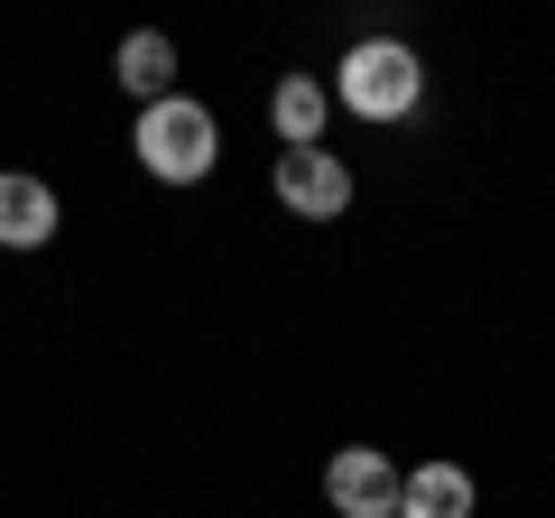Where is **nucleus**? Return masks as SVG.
Instances as JSON below:
<instances>
[{
    "label": "nucleus",
    "instance_id": "f257e3e1",
    "mask_svg": "<svg viewBox=\"0 0 555 518\" xmlns=\"http://www.w3.org/2000/svg\"><path fill=\"white\" fill-rule=\"evenodd\" d=\"M130 148H139V167H149L158 185H204L214 158H222V120L204 112L195 93H167V102H139Z\"/></svg>",
    "mask_w": 555,
    "mask_h": 518
},
{
    "label": "nucleus",
    "instance_id": "f03ea898",
    "mask_svg": "<svg viewBox=\"0 0 555 518\" xmlns=\"http://www.w3.org/2000/svg\"><path fill=\"white\" fill-rule=\"evenodd\" d=\"M334 102L361 112V120H408L416 102H426V65L398 38H361L352 56H343V75H334Z\"/></svg>",
    "mask_w": 555,
    "mask_h": 518
},
{
    "label": "nucleus",
    "instance_id": "7ed1b4c3",
    "mask_svg": "<svg viewBox=\"0 0 555 518\" xmlns=\"http://www.w3.org/2000/svg\"><path fill=\"white\" fill-rule=\"evenodd\" d=\"M278 204H287L297 222H343L352 167H343L334 148H278Z\"/></svg>",
    "mask_w": 555,
    "mask_h": 518
},
{
    "label": "nucleus",
    "instance_id": "20e7f679",
    "mask_svg": "<svg viewBox=\"0 0 555 518\" xmlns=\"http://www.w3.org/2000/svg\"><path fill=\"white\" fill-rule=\"evenodd\" d=\"M324 500H334L343 518H398V463L379 454V444H343V454L324 463Z\"/></svg>",
    "mask_w": 555,
    "mask_h": 518
},
{
    "label": "nucleus",
    "instance_id": "39448f33",
    "mask_svg": "<svg viewBox=\"0 0 555 518\" xmlns=\"http://www.w3.org/2000/svg\"><path fill=\"white\" fill-rule=\"evenodd\" d=\"M56 241V185L0 167V250H47Z\"/></svg>",
    "mask_w": 555,
    "mask_h": 518
},
{
    "label": "nucleus",
    "instance_id": "423d86ee",
    "mask_svg": "<svg viewBox=\"0 0 555 518\" xmlns=\"http://www.w3.org/2000/svg\"><path fill=\"white\" fill-rule=\"evenodd\" d=\"M473 472L463 463H408L398 472V518H473Z\"/></svg>",
    "mask_w": 555,
    "mask_h": 518
},
{
    "label": "nucleus",
    "instance_id": "0eeeda50",
    "mask_svg": "<svg viewBox=\"0 0 555 518\" xmlns=\"http://www.w3.org/2000/svg\"><path fill=\"white\" fill-rule=\"evenodd\" d=\"M324 120H334V93H324L315 75H278V93H269L278 148H324Z\"/></svg>",
    "mask_w": 555,
    "mask_h": 518
},
{
    "label": "nucleus",
    "instance_id": "6e6552de",
    "mask_svg": "<svg viewBox=\"0 0 555 518\" xmlns=\"http://www.w3.org/2000/svg\"><path fill=\"white\" fill-rule=\"evenodd\" d=\"M120 83H130L139 102H167L177 93V38H167V28H139V38H120Z\"/></svg>",
    "mask_w": 555,
    "mask_h": 518
}]
</instances>
